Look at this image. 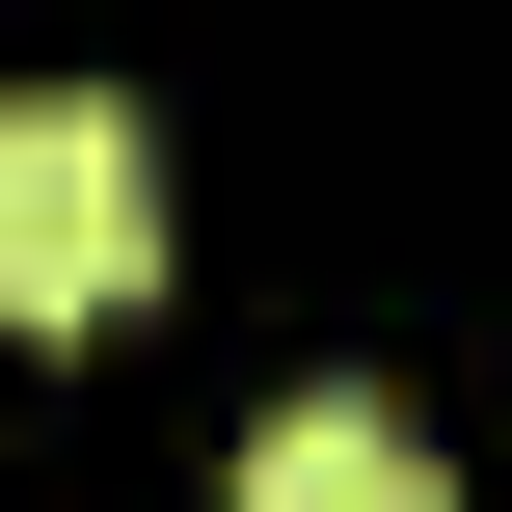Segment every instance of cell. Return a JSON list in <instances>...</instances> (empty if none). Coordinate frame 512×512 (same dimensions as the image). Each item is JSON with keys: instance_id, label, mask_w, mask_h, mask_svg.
<instances>
[{"instance_id": "obj_1", "label": "cell", "mask_w": 512, "mask_h": 512, "mask_svg": "<svg viewBox=\"0 0 512 512\" xmlns=\"http://www.w3.org/2000/svg\"><path fill=\"white\" fill-rule=\"evenodd\" d=\"M135 270H162V135H135L108 81H27V108H0V351H27V324H108Z\"/></svg>"}, {"instance_id": "obj_2", "label": "cell", "mask_w": 512, "mask_h": 512, "mask_svg": "<svg viewBox=\"0 0 512 512\" xmlns=\"http://www.w3.org/2000/svg\"><path fill=\"white\" fill-rule=\"evenodd\" d=\"M243 512H459V486H432V432H378V405H270V432H243Z\"/></svg>"}]
</instances>
